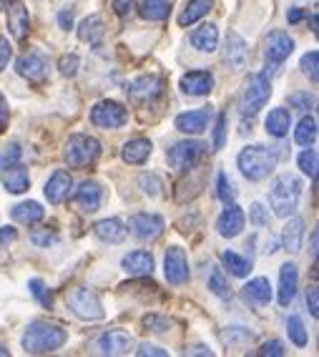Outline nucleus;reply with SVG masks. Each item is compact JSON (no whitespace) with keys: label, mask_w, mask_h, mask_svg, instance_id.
I'll use <instances>...</instances> for the list:
<instances>
[{"label":"nucleus","mask_w":319,"mask_h":357,"mask_svg":"<svg viewBox=\"0 0 319 357\" xmlns=\"http://www.w3.org/2000/svg\"><path fill=\"white\" fill-rule=\"evenodd\" d=\"M141 325L146 327L148 332H156V335H164V332L171 330V322L166 317H161V314H146L141 319Z\"/></svg>","instance_id":"79ce46f5"},{"label":"nucleus","mask_w":319,"mask_h":357,"mask_svg":"<svg viewBox=\"0 0 319 357\" xmlns=\"http://www.w3.org/2000/svg\"><path fill=\"white\" fill-rule=\"evenodd\" d=\"M211 0H189L184 8V13L179 15V26H192V23H196L199 18H204L206 13L211 10Z\"/></svg>","instance_id":"473e14b6"},{"label":"nucleus","mask_w":319,"mask_h":357,"mask_svg":"<svg viewBox=\"0 0 319 357\" xmlns=\"http://www.w3.org/2000/svg\"><path fill=\"white\" fill-rule=\"evenodd\" d=\"M302 18H304V13H302V8H292V10L287 13V20H289V23H299Z\"/></svg>","instance_id":"e2e57ef3"},{"label":"nucleus","mask_w":319,"mask_h":357,"mask_svg":"<svg viewBox=\"0 0 319 357\" xmlns=\"http://www.w3.org/2000/svg\"><path fill=\"white\" fill-rule=\"evenodd\" d=\"M10 53H13V51H10V43L0 36V70L8 66V61H10Z\"/></svg>","instance_id":"4d7b16f0"},{"label":"nucleus","mask_w":319,"mask_h":357,"mask_svg":"<svg viewBox=\"0 0 319 357\" xmlns=\"http://www.w3.org/2000/svg\"><path fill=\"white\" fill-rule=\"evenodd\" d=\"M192 45L201 53H214L219 45V31L217 26H201L192 33Z\"/></svg>","instance_id":"bb28decb"},{"label":"nucleus","mask_w":319,"mask_h":357,"mask_svg":"<svg viewBox=\"0 0 319 357\" xmlns=\"http://www.w3.org/2000/svg\"><path fill=\"white\" fill-rule=\"evenodd\" d=\"M217 194H219V199H221V202H226V204L236 199L234 184H231V178L226 176V174H219V178H217Z\"/></svg>","instance_id":"c03bdc74"},{"label":"nucleus","mask_w":319,"mask_h":357,"mask_svg":"<svg viewBox=\"0 0 319 357\" xmlns=\"http://www.w3.org/2000/svg\"><path fill=\"white\" fill-rule=\"evenodd\" d=\"M164 272H166L169 284H184L189 282V261L181 247H171L164 257Z\"/></svg>","instance_id":"9d476101"},{"label":"nucleus","mask_w":319,"mask_h":357,"mask_svg":"<svg viewBox=\"0 0 319 357\" xmlns=\"http://www.w3.org/2000/svg\"><path fill=\"white\" fill-rule=\"evenodd\" d=\"M31 292L38 297L40 302H43L45 307H51L53 305V297H51V292H45V284L40 280H33L31 282Z\"/></svg>","instance_id":"603ef678"},{"label":"nucleus","mask_w":319,"mask_h":357,"mask_svg":"<svg viewBox=\"0 0 319 357\" xmlns=\"http://www.w3.org/2000/svg\"><path fill=\"white\" fill-rule=\"evenodd\" d=\"M297 287H299V272H297V264L294 261H287L281 264L279 269V305L289 307L297 294Z\"/></svg>","instance_id":"dca6fc26"},{"label":"nucleus","mask_w":319,"mask_h":357,"mask_svg":"<svg viewBox=\"0 0 319 357\" xmlns=\"http://www.w3.org/2000/svg\"><path fill=\"white\" fill-rule=\"evenodd\" d=\"M244 224H247L244 211L239 209L236 204H231V206H226V209L221 211V217H219V222H217V231L221 236H226V239H234V236L242 234Z\"/></svg>","instance_id":"f3484780"},{"label":"nucleus","mask_w":319,"mask_h":357,"mask_svg":"<svg viewBox=\"0 0 319 357\" xmlns=\"http://www.w3.org/2000/svg\"><path fill=\"white\" fill-rule=\"evenodd\" d=\"M128 224H131V231H134L139 239H146V242L159 239L161 231H164V219H161L159 214H148V211L134 214Z\"/></svg>","instance_id":"f8f14e48"},{"label":"nucleus","mask_w":319,"mask_h":357,"mask_svg":"<svg viewBox=\"0 0 319 357\" xmlns=\"http://www.w3.org/2000/svg\"><path fill=\"white\" fill-rule=\"evenodd\" d=\"M96 347L101 355H128V352H134L136 340L123 330H109L98 337Z\"/></svg>","instance_id":"1a4fd4ad"},{"label":"nucleus","mask_w":319,"mask_h":357,"mask_svg":"<svg viewBox=\"0 0 319 357\" xmlns=\"http://www.w3.org/2000/svg\"><path fill=\"white\" fill-rule=\"evenodd\" d=\"M134 8V0H114V10L116 15H128Z\"/></svg>","instance_id":"bf43d9fd"},{"label":"nucleus","mask_w":319,"mask_h":357,"mask_svg":"<svg viewBox=\"0 0 319 357\" xmlns=\"http://www.w3.org/2000/svg\"><path fill=\"white\" fill-rule=\"evenodd\" d=\"M10 217L18 224H38L45 217V209L38 202H20L10 209Z\"/></svg>","instance_id":"c85d7f7f"},{"label":"nucleus","mask_w":319,"mask_h":357,"mask_svg":"<svg viewBox=\"0 0 319 357\" xmlns=\"http://www.w3.org/2000/svg\"><path fill=\"white\" fill-rule=\"evenodd\" d=\"M31 242L36 244V247H48V244H56L58 242V236L53 234V231H48V229H36L31 234Z\"/></svg>","instance_id":"09e8293b"},{"label":"nucleus","mask_w":319,"mask_h":357,"mask_svg":"<svg viewBox=\"0 0 319 357\" xmlns=\"http://www.w3.org/2000/svg\"><path fill=\"white\" fill-rule=\"evenodd\" d=\"M289 106H294V109L299 111H309L314 109V96H309V93H292L289 96Z\"/></svg>","instance_id":"de8ad7c7"},{"label":"nucleus","mask_w":319,"mask_h":357,"mask_svg":"<svg viewBox=\"0 0 319 357\" xmlns=\"http://www.w3.org/2000/svg\"><path fill=\"white\" fill-rule=\"evenodd\" d=\"M249 219H251V224H256V227H267L269 211L256 202V204H251V209H249Z\"/></svg>","instance_id":"8fccbe9b"},{"label":"nucleus","mask_w":319,"mask_h":357,"mask_svg":"<svg viewBox=\"0 0 319 357\" xmlns=\"http://www.w3.org/2000/svg\"><path fill=\"white\" fill-rule=\"evenodd\" d=\"M287 332H289V340H292L297 347H304V344L309 342V335H306V330H304V322H302V317H297V314H292V317L287 319Z\"/></svg>","instance_id":"58836bf2"},{"label":"nucleus","mask_w":319,"mask_h":357,"mask_svg":"<svg viewBox=\"0 0 319 357\" xmlns=\"http://www.w3.org/2000/svg\"><path fill=\"white\" fill-rule=\"evenodd\" d=\"M269 96H272V81H269L267 73H254V76L247 81L242 93V111L247 116H254L267 106Z\"/></svg>","instance_id":"39448f33"},{"label":"nucleus","mask_w":319,"mask_h":357,"mask_svg":"<svg viewBox=\"0 0 319 357\" xmlns=\"http://www.w3.org/2000/svg\"><path fill=\"white\" fill-rule=\"evenodd\" d=\"M68 307H70V312L76 314V317L86 319V322H98V319H103V305H101V300H98V294L86 287H78L68 294Z\"/></svg>","instance_id":"423d86ee"},{"label":"nucleus","mask_w":319,"mask_h":357,"mask_svg":"<svg viewBox=\"0 0 319 357\" xmlns=\"http://www.w3.org/2000/svg\"><path fill=\"white\" fill-rule=\"evenodd\" d=\"M0 178H3V186H6L10 194H23V192H28V186H31V176H28L26 169L18 164L3 169Z\"/></svg>","instance_id":"5701e85b"},{"label":"nucleus","mask_w":319,"mask_h":357,"mask_svg":"<svg viewBox=\"0 0 319 357\" xmlns=\"http://www.w3.org/2000/svg\"><path fill=\"white\" fill-rule=\"evenodd\" d=\"M3 8H6V0H0V10H3Z\"/></svg>","instance_id":"774afa93"},{"label":"nucleus","mask_w":319,"mask_h":357,"mask_svg":"<svg viewBox=\"0 0 319 357\" xmlns=\"http://www.w3.org/2000/svg\"><path fill=\"white\" fill-rule=\"evenodd\" d=\"M302 234H304V222H302L299 217L289 219L284 231H281V244H284V249L292 252V255H297L302 249Z\"/></svg>","instance_id":"7c9ffc66"},{"label":"nucleus","mask_w":319,"mask_h":357,"mask_svg":"<svg viewBox=\"0 0 319 357\" xmlns=\"http://www.w3.org/2000/svg\"><path fill=\"white\" fill-rule=\"evenodd\" d=\"M312 255L317 257V231H312Z\"/></svg>","instance_id":"69168bd1"},{"label":"nucleus","mask_w":319,"mask_h":357,"mask_svg":"<svg viewBox=\"0 0 319 357\" xmlns=\"http://www.w3.org/2000/svg\"><path fill=\"white\" fill-rule=\"evenodd\" d=\"M284 352H287V350H284V344H281L279 340H272V342H264V344H262V350H259V355H264V357H267V355L281 357Z\"/></svg>","instance_id":"864d4df0"},{"label":"nucleus","mask_w":319,"mask_h":357,"mask_svg":"<svg viewBox=\"0 0 319 357\" xmlns=\"http://www.w3.org/2000/svg\"><path fill=\"white\" fill-rule=\"evenodd\" d=\"M78 66H81V58L76 53H70V56H63L58 61V68H61V76L65 78H73L78 73Z\"/></svg>","instance_id":"49530a36"},{"label":"nucleus","mask_w":319,"mask_h":357,"mask_svg":"<svg viewBox=\"0 0 319 357\" xmlns=\"http://www.w3.org/2000/svg\"><path fill=\"white\" fill-rule=\"evenodd\" d=\"M299 169L306 174V176H317V151L314 149H304L299 153Z\"/></svg>","instance_id":"37998d69"},{"label":"nucleus","mask_w":319,"mask_h":357,"mask_svg":"<svg viewBox=\"0 0 319 357\" xmlns=\"http://www.w3.org/2000/svg\"><path fill=\"white\" fill-rule=\"evenodd\" d=\"M247 58H249V53H247V43H244V38L239 36V33L231 31L229 36H226V51H224V61L229 63L231 70H242L244 66H247Z\"/></svg>","instance_id":"6ab92c4d"},{"label":"nucleus","mask_w":319,"mask_h":357,"mask_svg":"<svg viewBox=\"0 0 319 357\" xmlns=\"http://www.w3.org/2000/svg\"><path fill=\"white\" fill-rule=\"evenodd\" d=\"M242 294L249 305H267V302L272 300V284H269V280H264V277H256L249 284H244Z\"/></svg>","instance_id":"393cba45"},{"label":"nucleus","mask_w":319,"mask_h":357,"mask_svg":"<svg viewBox=\"0 0 319 357\" xmlns=\"http://www.w3.org/2000/svg\"><path fill=\"white\" fill-rule=\"evenodd\" d=\"M319 53L317 51H309L302 56V70H304V76H309V81L317 83L319 81Z\"/></svg>","instance_id":"a19ab883"},{"label":"nucleus","mask_w":319,"mask_h":357,"mask_svg":"<svg viewBox=\"0 0 319 357\" xmlns=\"http://www.w3.org/2000/svg\"><path fill=\"white\" fill-rule=\"evenodd\" d=\"M136 355H139V357H146V355L166 357L169 352H166V350H161V347H156V344H141L139 350H136Z\"/></svg>","instance_id":"6e6d98bb"},{"label":"nucleus","mask_w":319,"mask_h":357,"mask_svg":"<svg viewBox=\"0 0 319 357\" xmlns=\"http://www.w3.org/2000/svg\"><path fill=\"white\" fill-rule=\"evenodd\" d=\"M8 119H10V111H8V101H6V96L0 93V134L6 131V126H8Z\"/></svg>","instance_id":"13d9d810"},{"label":"nucleus","mask_w":319,"mask_h":357,"mask_svg":"<svg viewBox=\"0 0 319 357\" xmlns=\"http://www.w3.org/2000/svg\"><path fill=\"white\" fill-rule=\"evenodd\" d=\"M209 289L214 294H217L219 300H229V297H231L229 282H226V277H224V272L219 267L211 269V275H209Z\"/></svg>","instance_id":"e433bc0d"},{"label":"nucleus","mask_w":319,"mask_h":357,"mask_svg":"<svg viewBox=\"0 0 319 357\" xmlns=\"http://www.w3.org/2000/svg\"><path fill=\"white\" fill-rule=\"evenodd\" d=\"M251 340H254V335L249 330H244V327H229V330L224 332V342L229 344L231 350H239L244 344H249Z\"/></svg>","instance_id":"4c0bfd02"},{"label":"nucleus","mask_w":319,"mask_h":357,"mask_svg":"<svg viewBox=\"0 0 319 357\" xmlns=\"http://www.w3.org/2000/svg\"><path fill=\"white\" fill-rule=\"evenodd\" d=\"M70 189H73V178H70V174L63 172V169H58V172L48 178V184H45L43 192H45V199H48L51 204H61V202L68 199Z\"/></svg>","instance_id":"a211bd4d"},{"label":"nucleus","mask_w":319,"mask_h":357,"mask_svg":"<svg viewBox=\"0 0 319 357\" xmlns=\"http://www.w3.org/2000/svg\"><path fill=\"white\" fill-rule=\"evenodd\" d=\"M302 197V181L292 174H281L272 181L269 186V204L274 209L277 217L287 219L289 214H294L297 204Z\"/></svg>","instance_id":"f03ea898"},{"label":"nucleus","mask_w":319,"mask_h":357,"mask_svg":"<svg viewBox=\"0 0 319 357\" xmlns=\"http://www.w3.org/2000/svg\"><path fill=\"white\" fill-rule=\"evenodd\" d=\"M98 156H101V144L93 136L76 134L65 141L63 159L70 169H86V166L96 164Z\"/></svg>","instance_id":"20e7f679"},{"label":"nucleus","mask_w":319,"mask_h":357,"mask_svg":"<svg viewBox=\"0 0 319 357\" xmlns=\"http://www.w3.org/2000/svg\"><path fill=\"white\" fill-rule=\"evenodd\" d=\"M148 153H151V141L148 139H131L123 144V161L126 164H143L148 159Z\"/></svg>","instance_id":"c756f323"},{"label":"nucleus","mask_w":319,"mask_h":357,"mask_svg":"<svg viewBox=\"0 0 319 357\" xmlns=\"http://www.w3.org/2000/svg\"><path fill=\"white\" fill-rule=\"evenodd\" d=\"M20 156H23V149H20L18 144H10V146L3 149V151H0V172H3V169H8V166L18 164Z\"/></svg>","instance_id":"a18cd8bd"},{"label":"nucleus","mask_w":319,"mask_h":357,"mask_svg":"<svg viewBox=\"0 0 319 357\" xmlns=\"http://www.w3.org/2000/svg\"><path fill=\"white\" fill-rule=\"evenodd\" d=\"M68 340V332L61 325H53V322H45V319H36L26 327L23 332V350L28 355H48V352L61 350Z\"/></svg>","instance_id":"f257e3e1"},{"label":"nucleus","mask_w":319,"mask_h":357,"mask_svg":"<svg viewBox=\"0 0 319 357\" xmlns=\"http://www.w3.org/2000/svg\"><path fill=\"white\" fill-rule=\"evenodd\" d=\"M236 161H239V169H242V174L249 178V181H262V178H267L269 174L274 172L277 151L274 149L254 144V146L242 149V153H239Z\"/></svg>","instance_id":"7ed1b4c3"},{"label":"nucleus","mask_w":319,"mask_h":357,"mask_svg":"<svg viewBox=\"0 0 319 357\" xmlns=\"http://www.w3.org/2000/svg\"><path fill=\"white\" fill-rule=\"evenodd\" d=\"M58 23H61V28L68 31V28L73 26V10H70V8H63V10L58 13Z\"/></svg>","instance_id":"052dcab7"},{"label":"nucleus","mask_w":319,"mask_h":357,"mask_svg":"<svg viewBox=\"0 0 319 357\" xmlns=\"http://www.w3.org/2000/svg\"><path fill=\"white\" fill-rule=\"evenodd\" d=\"M221 264L226 269H229L234 277H247L251 269V261L244 259V257H239L236 252H221Z\"/></svg>","instance_id":"c9c22d12"},{"label":"nucleus","mask_w":319,"mask_h":357,"mask_svg":"<svg viewBox=\"0 0 319 357\" xmlns=\"http://www.w3.org/2000/svg\"><path fill=\"white\" fill-rule=\"evenodd\" d=\"M91 121L98 128H121L128 121V114L121 103L116 101H98L91 109Z\"/></svg>","instance_id":"6e6552de"},{"label":"nucleus","mask_w":319,"mask_h":357,"mask_svg":"<svg viewBox=\"0 0 319 357\" xmlns=\"http://www.w3.org/2000/svg\"><path fill=\"white\" fill-rule=\"evenodd\" d=\"M204 151H206V146L201 141H181V144L169 149L166 159L176 172H189V169L204 156Z\"/></svg>","instance_id":"0eeeda50"},{"label":"nucleus","mask_w":319,"mask_h":357,"mask_svg":"<svg viewBox=\"0 0 319 357\" xmlns=\"http://www.w3.org/2000/svg\"><path fill=\"white\" fill-rule=\"evenodd\" d=\"M289 126H292V114H289L287 109L269 111V116H267V134L281 139V136L289 134Z\"/></svg>","instance_id":"2f4dec72"},{"label":"nucleus","mask_w":319,"mask_h":357,"mask_svg":"<svg viewBox=\"0 0 319 357\" xmlns=\"http://www.w3.org/2000/svg\"><path fill=\"white\" fill-rule=\"evenodd\" d=\"M103 33H106V28H103L101 15H88V18L78 26V38L84 40V43H91V45H101Z\"/></svg>","instance_id":"cd10ccee"},{"label":"nucleus","mask_w":319,"mask_h":357,"mask_svg":"<svg viewBox=\"0 0 319 357\" xmlns=\"http://www.w3.org/2000/svg\"><path fill=\"white\" fill-rule=\"evenodd\" d=\"M226 141V114H219L217 128H214V149H221Z\"/></svg>","instance_id":"3c124183"},{"label":"nucleus","mask_w":319,"mask_h":357,"mask_svg":"<svg viewBox=\"0 0 319 357\" xmlns=\"http://www.w3.org/2000/svg\"><path fill=\"white\" fill-rule=\"evenodd\" d=\"M96 236L101 242H109V244H121L126 239V229H123V222L121 219H103L93 227Z\"/></svg>","instance_id":"a878e982"},{"label":"nucleus","mask_w":319,"mask_h":357,"mask_svg":"<svg viewBox=\"0 0 319 357\" xmlns=\"http://www.w3.org/2000/svg\"><path fill=\"white\" fill-rule=\"evenodd\" d=\"M161 89H164V81L159 76H141L136 81H131L126 86V93L131 96V101L136 103H146L153 101V98L159 96Z\"/></svg>","instance_id":"9b49d317"},{"label":"nucleus","mask_w":319,"mask_h":357,"mask_svg":"<svg viewBox=\"0 0 319 357\" xmlns=\"http://www.w3.org/2000/svg\"><path fill=\"white\" fill-rule=\"evenodd\" d=\"M189 355H214L211 350H206L204 344H196V347H192V350H186Z\"/></svg>","instance_id":"0e129e2a"},{"label":"nucleus","mask_w":319,"mask_h":357,"mask_svg":"<svg viewBox=\"0 0 319 357\" xmlns=\"http://www.w3.org/2000/svg\"><path fill=\"white\" fill-rule=\"evenodd\" d=\"M209 119H211V109L186 111V114L176 116V128H179L181 134H201V131H206Z\"/></svg>","instance_id":"4be33fe9"},{"label":"nucleus","mask_w":319,"mask_h":357,"mask_svg":"<svg viewBox=\"0 0 319 357\" xmlns=\"http://www.w3.org/2000/svg\"><path fill=\"white\" fill-rule=\"evenodd\" d=\"M8 31L13 33L15 40H26V36L31 33V15L20 0L8 3Z\"/></svg>","instance_id":"4468645a"},{"label":"nucleus","mask_w":319,"mask_h":357,"mask_svg":"<svg viewBox=\"0 0 319 357\" xmlns=\"http://www.w3.org/2000/svg\"><path fill=\"white\" fill-rule=\"evenodd\" d=\"M171 10V0H143L141 3V15L146 20H166Z\"/></svg>","instance_id":"72a5a7b5"},{"label":"nucleus","mask_w":319,"mask_h":357,"mask_svg":"<svg viewBox=\"0 0 319 357\" xmlns=\"http://www.w3.org/2000/svg\"><path fill=\"white\" fill-rule=\"evenodd\" d=\"M294 139L299 146H312L314 141H317V119L314 116H304L294 131Z\"/></svg>","instance_id":"f704fd0d"},{"label":"nucleus","mask_w":319,"mask_h":357,"mask_svg":"<svg viewBox=\"0 0 319 357\" xmlns=\"http://www.w3.org/2000/svg\"><path fill=\"white\" fill-rule=\"evenodd\" d=\"M15 236H18V231H15L13 227H3V229H0V247L8 242H13Z\"/></svg>","instance_id":"680f3d73"},{"label":"nucleus","mask_w":319,"mask_h":357,"mask_svg":"<svg viewBox=\"0 0 319 357\" xmlns=\"http://www.w3.org/2000/svg\"><path fill=\"white\" fill-rule=\"evenodd\" d=\"M101 199H103V189L98 181H84V184L76 189V204L81 206V211H86V214L98 211Z\"/></svg>","instance_id":"aec40b11"},{"label":"nucleus","mask_w":319,"mask_h":357,"mask_svg":"<svg viewBox=\"0 0 319 357\" xmlns=\"http://www.w3.org/2000/svg\"><path fill=\"white\" fill-rule=\"evenodd\" d=\"M292 51H294V40L289 38V33L272 31L267 36V48H264V53H267L269 63H284V61L292 56Z\"/></svg>","instance_id":"ddd939ff"},{"label":"nucleus","mask_w":319,"mask_h":357,"mask_svg":"<svg viewBox=\"0 0 319 357\" xmlns=\"http://www.w3.org/2000/svg\"><path fill=\"white\" fill-rule=\"evenodd\" d=\"M214 86V76L209 70H189L184 78H181V91L189 93V96H206Z\"/></svg>","instance_id":"412c9836"},{"label":"nucleus","mask_w":319,"mask_h":357,"mask_svg":"<svg viewBox=\"0 0 319 357\" xmlns=\"http://www.w3.org/2000/svg\"><path fill=\"white\" fill-rule=\"evenodd\" d=\"M18 73L31 83H43L48 78V61L36 51L26 53L23 58H18Z\"/></svg>","instance_id":"2eb2a0df"},{"label":"nucleus","mask_w":319,"mask_h":357,"mask_svg":"<svg viewBox=\"0 0 319 357\" xmlns=\"http://www.w3.org/2000/svg\"><path fill=\"white\" fill-rule=\"evenodd\" d=\"M123 269H126L128 275H134V277H146L153 272V257L148 255V252H131V255L123 257Z\"/></svg>","instance_id":"b1692460"},{"label":"nucleus","mask_w":319,"mask_h":357,"mask_svg":"<svg viewBox=\"0 0 319 357\" xmlns=\"http://www.w3.org/2000/svg\"><path fill=\"white\" fill-rule=\"evenodd\" d=\"M306 307H309L312 317H319V292H317V287H314V284L306 289Z\"/></svg>","instance_id":"5fc2aeb1"},{"label":"nucleus","mask_w":319,"mask_h":357,"mask_svg":"<svg viewBox=\"0 0 319 357\" xmlns=\"http://www.w3.org/2000/svg\"><path fill=\"white\" fill-rule=\"evenodd\" d=\"M0 355H8V350H6V347H0Z\"/></svg>","instance_id":"338daca9"},{"label":"nucleus","mask_w":319,"mask_h":357,"mask_svg":"<svg viewBox=\"0 0 319 357\" xmlns=\"http://www.w3.org/2000/svg\"><path fill=\"white\" fill-rule=\"evenodd\" d=\"M139 186L141 192L148 194V197H161V189H164V184H161V178L156 174H141Z\"/></svg>","instance_id":"ea45409f"}]
</instances>
